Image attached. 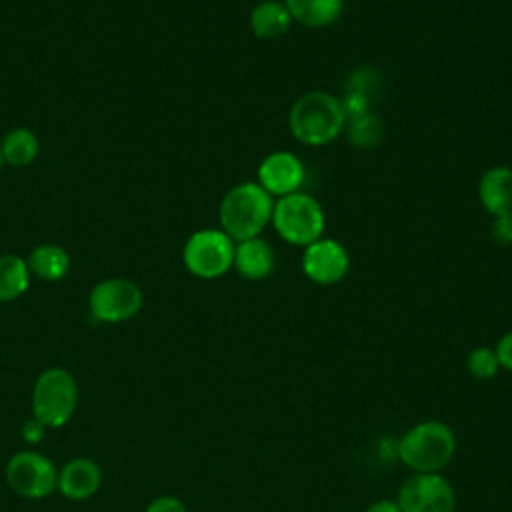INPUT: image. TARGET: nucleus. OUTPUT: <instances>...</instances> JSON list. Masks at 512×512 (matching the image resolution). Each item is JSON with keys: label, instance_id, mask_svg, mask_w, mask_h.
<instances>
[{"label": "nucleus", "instance_id": "obj_1", "mask_svg": "<svg viewBox=\"0 0 512 512\" xmlns=\"http://www.w3.org/2000/svg\"><path fill=\"white\" fill-rule=\"evenodd\" d=\"M342 100L324 90H310L296 98L288 112L290 134L304 146H326L346 130Z\"/></svg>", "mask_w": 512, "mask_h": 512}, {"label": "nucleus", "instance_id": "obj_2", "mask_svg": "<svg viewBox=\"0 0 512 512\" xmlns=\"http://www.w3.org/2000/svg\"><path fill=\"white\" fill-rule=\"evenodd\" d=\"M274 198L254 180L232 186L220 200V230L234 242L260 236L272 220Z\"/></svg>", "mask_w": 512, "mask_h": 512}, {"label": "nucleus", "instance_id": "obj_3", "mask_svg": "<svg viewBox=\"0 0 512 512\" xmlns=\"http://www.w3.org/2000/svg\"><path fill=\"white\" fill-rule=\"evenodd\" d=\"M396 454L414 472H438L456 454V434L440 420H426L402 434Z\"/></svg>", "mask_w": 512, "mask_h": 512}, {"label": "nucleus", "instance_id": "obj_4", "mask_svg": "<svg viewBox=\"0 0 512 512\" xmlns=\"http://www.w3.org/2000/svg\"><path fill=\"white\" fill-rule=\"evenodd\" d=\"M270 224L286 244L304 248L324 236L326 216L320 202L300 190L274 200Z\"/></svg>", "mask_w": 512, "mask_h": 512}, {"label": "nucleus", "instance_id": "obj_5", "mask_svg": "<svg viewBox=\"0 0 512 512\" xmlns=\"http://www.w3.org/2000/svg\"><path fill=\"white\" fill-rule=\"evenodd\" d=\"M78 404V386L74 376L60 366L46 368L32 390V414L46 428L64 426Z\"/></svg>", "mask_w": 512, "mask_h": 512}, {"label": "nucleus", "instance_id": "obj_6", "mask_svg": "<svg viewBox=\"0 0 512 512\" xmlns=\"http://www.w3.org/2000/svg\"><path fill=\"white\" fill-rule=\"evenodd\" d=\"M236 242L220 228H202L188 236L182 248L184 268L202 280L224 276L234 262Z\"/></svg>", "mask_w": 512, "mask_h": 512}, {"label": "nucleus", "instance_id": "obj_7", "mask_svg": "<svg viewBox=\"0 0 512 512\" xmlns=\"http://www.w3.org/2000/svg\"><path fill=\"white\" fill-rule=\"evenodd\" d=\"M144 296L136 282L128 278H106L88 294V308L98 322H124L136 316Z\"/></svg>", "mask_w": 512, "mask_h": 512}, {"label": "nucleus", "instance_id": "obj_8", "mask_svg": "<svg viewBox=\"0 0 512 512\" xmlns=\"http://www.w3.org/2000/svg\"><path fill=\"white\" fill-rule=\"evenodd\" d=\"M402 512H454L456 492L440 472H416L398 488Z\"/></svg>", "mask_w": 512, "mask_h": 512}, {"label": "nucleus", "instance_id": "obj_9", "mask_svg": "<svg viewBox=\"0 0 512 512\" xmlns=\"http://www.w3.org/2000/svg\"><path fill=\"white\" fill-rule=\"evenodd\" d=\"M6 480L16 494L38 500L56 490L58 472L50 458L32 450H22L8 460Z\"/></svg>", "mask_w": 512, "mask_h": 512}, {"label": "nucleus", "instance_id": "obj_10", "mask_svg": "<svg viewBox=\"0 0 512 512\" xmlns=\"http://www.w3.org/2000/svg\"><path fill=\"white\" fill-rule=\"evenodd\" d=\"M350 270V254L346 246L334 238H318L302 248V272L320 286H332L346 278Z\"/></svg>", "mask_w": 512, "mask_h": 512}, {"label": "nucleus", "instance_id": "obj_11", "mask_svg": "<svg viewBox=\"0 0 512 512\" xmlns=\"http://www.w3.org/2000/svg\"><path fill=\"white\" fill-rule=\"evenodd\" d=\"M306 180V168L302 160L288 150H274L258 164L256 182L276 200L294 192H300Z\"/></svg>", "mask_w": 512, "mask_h": 512}, {"label": "nucleus", "instance_id": "obj_12", "mask_svg": "<svg viewBox=\"0 0 512 512\" xmlns=\"http://www.w3.org/2000/svg\"><path fill=\"white\" fill-rule=\"evenodd\" d=\"M232 268L244 280H250V282L266 280L276 268V252L272 244L262 236L240 240L234 246Z\"/></svg>", "mask_w": 512, "mask_h": 512}, {"label": "nucleus", "instance_id": "obj_13", "mask_svg": "<svg viewBox=\"0 0 512 512\" xmlns=\"http://www.w3.org/2000/svg\"><path fill=\"white\" fill-rule=\"evenodd\" d=\"M478 200L492 218L512 216V168H488L478 180Z\"/></svg>", "mask_w": 512, "mask_h": 512}, {"label": "nucleus", "instance_id": "obj_14", "mask_svg": "<svg viewBox=\"0 0 512 512\" xmlns=\"http://www.w3.org/2000/svg\"><path fill=\"white\" fill-rule=\"evenodd\" d=\"M102 472L90 458H72L58 472L56 488L70 500H86L100 488Z\"/></svg>", "mask_w": 512, "mask_h": 512}, {"label": "nucleus", "instance_id": "obj_15", "mask_svg": "<svg viewBox=\"0 0 512 512\" xmlns=\"http://www.w3.org/2000/svg\"><path fill=\"white\" fill-rule=\"evenodd\" d=\"M292 16L284 0H262L248 16V26L252 34L260 40H274L284 36L292 26Z\"/></svg>", "mask_w": 512, "mask_h": 512}, {"label": "nucleus", "instance_id": "obj_16", "mask_svg": "<svg viewBox=\"0 0 512 512\" xmlns=\"http://www.w3.org/2000/svg\"><path fill=\"white\" fill-rule=\"evenodd\" d=\"M294 22L306 28H326L344 12V0H284Z\"/></svg>", "mask_w": 512, "mask_h": 512}, {"label": "nucleus", "instance_id": "obj_17", "mask_svg": "<svg viewBox=\"0 0 512 512\" xmlns=\"http://www.w3.org/2000/svg\"><path fill=\"white\" fill-rule=\"evenodd\" d=\"M26 264L30 268V274H34L36 278L56 282L68 274L70 256L58 244H40L28 254Z\"/></svg>", "mask_w": 512, "mask_h": 512}, {"label": "nucleus", "instance_id": "obj_18", "mask_svg": "<svg viewBox=\"0 0 512 512\" xmlns=\"http://www.w3.org/2000/svg\"><path fill=\"white\" fill-rule=\"evenodd\" d=\"M30 284V268L16 254L0 256V302L20 298Z\"/></svg>", "mask_w": 512, "mask_h": 512}, {"label": "nucleus", "instance_id": "obj_19", "mask_svg": "<svg viewBox=\"0 0 512 512\" xmlns=\"http://www.w3.org/2000/svg\"><path fill=\"white\" fill-rule=\"evenodd\" d=\"M0 150H2L4 162L12 164V166H26L38 156L40 144L32 130L12 128L0 140Z\"/></svg>", "mask_w": 512, "mask_h": 512}, {"label": "nucleus", "instance_id": "obj_20", "mask_svg": "<svg viewBox=\"0 0 512 512\" xmlns=\"http://www.w3.org/2000/svg\"><path fill=\"white\" fill-rule=\"evenodd\" d=\"M346 130H348L350 142L358 148H370L382 136V124H380L378 116H374L370 112H366L362 116H356V118H350L346 122Z\"/></svg>", "mask_w": 512, "mask_h": 512}, {"label": "nucleus", "instance_id": "obj_21", "mask_svg": "<svg viewBox=\"0 0 512 512\" xmlns=\"http://www.w3.org/2000/svg\"><path fill=\"white\" fill-rule=\"evenodd\" d=\"M466 368L468 372L478 378V380H490L498 374L500 370V362L496 358V352L494 348H488V346H478L474 348L468 358H466Z\"/></svg>", "mask_w": 512, "mask_h": 512}, {"label": "nucleus", "instance_id": "obj_22", "mask_svg": "<svg viewBox=\"0 0 512 512\" xmlns=\"http://www.w3.org/2000/svg\"><path fill=\"white\" fill-rule=\"evenodd\" d=\"M490 236L498 246L512 244V216H496L490 224Z\"/></svg>", "mask_w": 512, "mask_h": 512}, {"label": "nucleus", "instance_id": "obj_23", "mask_svg": "<svg viewBox=\"0 0 512 512\" xmlns=\"http://www.w3.org/2000/svg\"><path fill=\"white\" fill-rule=\"evenodd\" d=\"M144 512H186V506L180 498L176 496H158L154 498Z\"/></svg>", "mask_w": 512, "mask_h": 512}, {"label": "nucleus", "instance_id": "obj_24", "mask_svg": "<svg viewBox=\"0 0 512 512\" xmlns=\"http://www.w3.org/2000/svg\"><path fill=\"white\" fill-rule=\"evenodd\" d=\"M496 358L500 362V368H506L508 372H512V330L506 332L498 342H496Z\"/></svg>", "mask_w": 512, "mask_h": 512}, {"label": "nucleus", "instance_id": "obj_25", "mask_svg": "<svg viewBox=\"0 0 512 512\" xmlns=\"http://www.w3.org/2000/svg\"><path fill=\"white\" fill-rule=\"evenodd\" d=\"M44 434H46V426H44L40 420H36V418H30V420L22 426V438H24L26 442H30V444L40 442V440L44 438Z\"/></svg>", "mask_w": 512, "mask_h": 512}, {"label": "nucleus", "instance_id": "obj_26", "mask_svg": "<svg viewBox=\"0 0 512 512\" xmlns=\"http://www.w3.org/2000/svg\"><path fill=\"white\" fill-rule=\"evenodd\" d=\"M364 512H402L398 502H392V500H376L372 502Z\"/></svg>", "mask_w": 512, "mask_h": 512}, {"label": "nucleus", "instance_id": "obj_27", "mask_svg": "<svg viewBox=\"0 0 512 512\" xmlns=\"http://www.w3.org/2000/svg\"><path fill=\"white\" fill-rule=\"evenodd\" d=\"M2 164H4V160H2V150H0V168H2Z\"/></svg>", "mask_w": 512, "mask_h": 512}, {"label": "nucleus", "instance_id": "obj_28", "mask_svg": "<svg viewBox=\"0 0 512 512\" xmlns=\"http://www.w3.org/2000/svg\"><path fill=\"white\" fill-rule=\"evenodd\" d=\"M258 2H262V0H258Z\"/></svg>", "mask_w": 512, "mask_h": 512}]
</instances>
